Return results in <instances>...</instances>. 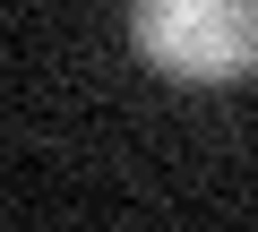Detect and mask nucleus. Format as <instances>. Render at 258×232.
Returning a JSON list of instances; mask_svg holds the SVG:
<instances>
[{
  "label": "nucleus",
  "instance_id": "1",
  "mask_svg": "<svg viewBox=\"0 0 258 232\" xmlns=\"http://www.w3.org/2000/svg\"><path fill=\"white\" fill-rule=\"evenodd\" d=\"M129 43L181 86H241L258 78V0H138Z\"/></svg>",
  "mask_w": 258,
  "mask_h": 232
}]
</instances>
